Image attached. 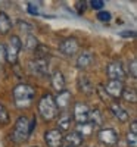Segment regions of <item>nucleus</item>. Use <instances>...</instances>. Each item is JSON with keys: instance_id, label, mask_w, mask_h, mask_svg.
Masks as SVG:
<instances>
[{"instance_id": "f257e3e1", "label": "nucleus", "mask_w": 137, "mask_h": 147, "mask_svg": "<svg viewBox=\"0 0 137 147\" xmlns=\"http://www.w3.org/2000/svg\"><path fill=\"white\" fill-rule=\"evenodd\" d=\"M12 97H14V102H15L16 107L25 109L34 100L35 88L30 84H18V85H15L14 91H12Z\"/></svg>"}, {"instance_id": "f03ea898", "label": "nucleus", "mask_w": 137, "mask_h": 147, "mask_svg": "<svg viewBox=\"0 0 137 147\" xmlns=\"http://www.w3.org/2000/svg\"><path fill=\"white\" fill-rule=\"evenodd\" d=\"M39 113L40 116L46 121V122H50L58 116V107L55 103V97L50 93H46L40 97L39 100Z\"/></svg>"}, {"instance_id": "7ed1b4c3", "label": "nucleus", "mask_w": 137, "mask_h": 147, "mask_svg": "<svg viewBox=\"0 0 137 147\" xmlns=\"http://www.w3.org/2000/svg\"><path fill=\"white\" fill-rule=\"evenodd\" d=\"M30 122L27 119V116H19L15 122L14 127V132H12V138H14L15 143H24L27 141L28 137L31 136L30 132Z\"/></svg>"}, {"instance_id": "20e7f679", "label": "nucleus", "mask_w": 137, "mask_h": 147, "mask_svg": "<svg viewBox=\"0 0 137 147\" xmlns=\"http://www.w3.org/2000/svg\"><path fill=\"white\" fill-rule=\"evenodd\" d=\"M6 49V60L9 63H16L18 62V57H19V53H21V49H22V41L18 35H12L9 41H7V46H5Z\"/></svg>"}, {"instance_id": "39448f33", "label": "nucleus", "mask_w": 137, "mask_h": 147, "mask_svg": "<svg viewBox=\"0 0 137 147\" xmlns=\"http://www.w3.org/2000/svg\"><path fill=\"white\" fill-rule=\"evenodd\" d=\"M58 49H59V52L64 56L72 57L74 55H77V52L80 50V43H78L77 38H74V37H66V38H64L59 43Z\"/></svg>"}, {"instance_id": "423d86ee", "label": "nucleus", "mask_w": 137, "mask_h": 147, "mask_svg": "<svg viewBox=\"0 0 137 147\" xmlns=\"http://www.w3.org/2000/svg\"><path fill=\"white\" fill-rule=\"evenodd\" d=\"M97 138L102 144H105L108 147H114L119 141V136L114 128H102L97 132Z\"/></svg>"}, {"instance_id": "0eeeda50", "label": "nucleus", "mask_w": 137, "mask_h": 147, "mask_svg": "<svg viewBox=\"0 0 137 147\" xmlns=\"http://www.w3.org/2000/svg\"><path fill=\"white\" fill-rule=\"evenodd\" d=\"M106 75L111 78V81H122L124 82V78H125V71H124V66L121 62L118 60H114L111 62L108 66H106Z\"/></svg>"}, {"instance_id": "6e6552de", "label": "nucleus", "mask_w": 137, "mask_h": 147, "mask_svg": "<svg viewBox=\"0 0 137 147\" xmlns=\"http://www.w3.org/2000/svg\"><path fill=\"white\" fill-rule=\"evenodd\" d=\"M89 113L90 109L87 106V103L84 102H77L74 105V112H72V119L77 122V124H85L89 122Z\"/></svg>"}, {"instance_id": "1a4fd4ad", "label": "nucleus", "mask_w": 137, "mask_h": 147, "mask_svg": "<svg viewBox=\"0 0 137 147\" xmlns=\"http://www.w3.org/2000/svg\"><path fill=\"white\" fill-rule=\"evenodd\" d=\"M44 141L47 144V147H62L64 143V134H62L58 128L49 129L44 132Z\"/></svg>"}, {"instance_id": "9d476101", "label": "nucleus", "mask_w": 137, "mask_h": 147, "mask_svg": "<svg viewBox=\"0 0 137 147\" xmlns=\"http://www.w3.org/2000/svg\"><path fill=\"white\" fill-rule=\"evenodd\" d=\"M30 71L33 75L37 77H46L49 75V62L47 59H34L33 62H30Z\"/></svg>"}, {"instance_id": "9b49d317", "label": "nucleus", "mask_w": 137, "mask_h": 147, "mask_svg": "<svg viewBox=\"0 0 137 147\" xmlns=\"http://www.w3.org/2000/svg\"><path fill=\"white\" fill-rule=\"evenodd\" d=\"M103 88L109 96V99H119L125 87H124L122 81H109L108 84H103Z\"/></svg>"}, {"instance_id": "f8f14e48", "label": "nucleus", "mask_w": 137, "mask_h": 147, "mask_svg": "<svg viewBox=\"0 0 137 147\" xmlns=\"http://www.w3.org/2000/svg\"><path fill=\"white\" fill-rule=\"evenodd\" d=\"M71 97H72V94L68 90L58 93V96L55 97V103H56L58 110H60V112H68L69 105H71Z\"/></svg>"}, {"instance_id": "ddd939ff", "label": "nucleus", "mask_w": 137, "mask_h": 147, "mask_svg": "<svg viewBox=\"0 0 137 147\" xmlns=\"http://www.w3.org/2000/svg\"><path fill=\"white\" fill-rule=\"evenodd\" d=\"M64 141L68 147H80L84 141V137L80 136L77 131H68L66 136H64Z\"/></svg>"}, {"instance_id": "4468645a", "label": "nucleus", "mask_w": 137, "mask_h": 147, "mask_svg": "<svg viewBox=\"0 0 137 147\" xmlns=\"http://www.w3.org/2000/svg\"><path fill=\"white\" fill-rule=\"evenodd\" d=\"M72 115L69 112H62L58 118V129L62 131H69L71 129V124H72Z\"/></svg>"}, {"instance_id": "2eb2a0df", "label": "nucleus", "mask_w": 137, "mask_h": 147, "mask_svg": "<svg viewBox=\"0 0 137 147\" xmlns=\"http://www.w3.org/2000/svg\"><path fill=\"white\" fill-rule=\"evenodd\" d=\"M93 60H94L93 53L89 52V50H84V52L78 56V59H77V68H78V69H87V68L93 63Z\"/></svg>"}, {"instance_id": "dca6fc26", "label": "nucleus", "mask_w": 137, "mask_h": 147, "mask_svg": "<svg viewBox=\"0 0 137 147\" xmlns=\"http://www.w3.org/2000/svg\"><path fill=\"white\" fill-rule=\"evenodd\" d=\"M65 77H64V74H62V71H55L52 74V85H53V88L60 93V91H64L65 90Z\"/></svg>"}, {"instance_id": "f3484780", "label": "nucleus", "mask_w": 137, "mask_h": 147, "mask_svg": "<svg viewBox=\"0 0 137 147\" xmlns=\"http://www.w3.org/2000/svg\"><path fill=\"white\" fill-rule=\"evenodd\" d=\"M111 112L114 113V116L118 119V121H121V122H125V121H128V118H130V115H128V112L125 109H124L119 103H111Z\"/></svg>"}, {"instance_id": "a211bd4d", "label": "nucleus", "mask_w": 137, "mask_h": 147, "mask_svg": "<svg viewBox=\"0 0 137 147\" xmlns=\"http://www.w3.org/2000/svg\"><path fill=\"white\" fill-rule=\"evenodd\" d=\"M12 30V21L10 18L5 13V12H0V34H7Z\"/></svg>"}, {"instance_id": "6ab92c4d", "label": "nucleus", "mask_w": 137, "mask_h": 147, "mask_svg": "<svg viewBox=\"0 0 137 147\" xmlns=\"http://www.w3.org/2000/svg\"><path fill=\"white\" fill-rule=\"evenodd\" d=\"M89 122L96 128V127H100L103 124V118H102V112L99 109H93L90 110L89 113Z\"/></svg>"}, {"instance_id": "aec40b11", "label": "nucleus", "mask_w": 137, "mask_h": 147, "mask_svg": "<svg viewBox=\"0 0 137 147\" xmlns=\"http://www.w3.org/2000/svg\"><path fill=\"white\" fill-rule=\"evenodd\" d=\"M78 85H80V90L84 93V94H92L94 87H93V84L90 82L89 78H85V77H80L78 78Z\"/></svg>"}, {"instance_id": "412c9836", "label": "nucleus", "mask_w": 137, "mask_h": 147, "mask_svg": "<svg viewBox=\"0 0 137 147\" xmlns=\"http://www.w3.org/2000/svg\"><path fill=\"white\" fill-rule=\"evenodd\" d=\"M75 131L80 134V136H83V137H89V136H92V134H93L94 127L90 124V122H85V124H78Z\"/></svg>"}, {"instance_id": "4be33fe9", "label": "nucleus", "mask_w": 137, "mask_h": 147, "mask_svg": "<svg viewBox=\"0 0 137 147\" xmlns=\"http://www.w3.org/2000/svg\"><path fill=\"white\" fill-rule=\"evenodd\" d=\"M121 97L125 102H128V103H136L137 102V93H136L134 88H124Z\"/></svg>"}, {"instance_id": "5701e85b", "label": "nucleus", "mask_w": 137, "mask_h": 147, "mask_svg": "<svg viewBox=\"0 0 137 147\" xmlns=\"http://www.w3.org/2000/svg\"><path fill=\"white\" fill-rule=\"evenodd\" d=\"M10 121V116H9V112L7 109L5 107V105L0 102V125H7Z\"/></svg>"}, {"instance_id": "b1692460", "label": "nucleus", "mask_w": 137, "mask_h": 147, "mask_svg": "<svg viewBox=\"0 0 137 147\" xmlns=\"http://www.w3.org/2000/svg\"><path fill=\"white\" fill-rule=\"evenodd\" d=\"M34 53H35V57L37 59H47V56H49V47L39 44V46L35 47Z\"/></svg>"}, {"instance_id": "393cba45", "label": "nucleus", "mask_w": 137, "mask_h": 147, "mask_svg": "<svg viewBox=\"0 0 137 147\" xmlns=\"http://www.w3.org/2000/svg\"><path fill=\"white\" fill-rule=\"evenodd\" d=\"M37 46H39L37 40L34 38L33 35H28V37H27V41H25V49H27V50H35Z\"/></svg>"}, {"instance_id": "a878e982", "label": "nucleus", "mask_w": 137, "mask_h": 147, "mask_svg": "<svg viewBox=\"0 0 137 147\" xmlns=\"http://www.w3.org/2000/svg\"><path fill=\"white\" fill-rule=\"evenodd\" d=\"M127 141H128V146L130 147H137V134L134 132H127Z\"/></svg>"}, {"instance_id": "bb28decb", "label": "nucleus", "mask_w": 137, "mask_h": 147, "mask_svg": "<svg viewBox=\"0 0 137 147\" xmlns=\"http://www.w3.org/2000/svg\"><path fill=\"white\" fill-rule=\"evenodd\" d=\"M111 18H112V15L109 13V12L106 10H102V12H99L97 13V19L99 21H102V22H108V21H111Z\"/></svg>"}, {"instance_id": "cd10ccee", "label": "nucleus", "mask_w": 137, "mask_h": 147, "mask_svg": "<svg viewBox=\"0 0 137 147\" xmlns=\"http://www.w3.org/2000/svg\"><path fill=\"white\" fill-rule=\"evenodd\" d=\"M128 72H130V75H131L133 78L137 77V62H136V60H131L130 68H128Z\"/></svg>"}, {"instance_id": "c85d7f7f", "label": "nucleus", "mask_w": 137, "mask_h": 147, "mask_svg": "<svg viewBox=\"0 0 137 147\" xmlns=\"http://www.w3.org/2000/svg\"><path fill=\"white\" fill-rule=\"evenodd\" d=\"M6 62V49H5V44L0 43V66Z\"/></svg>"}, {"instance_id": "c756f323", "label": "nucleus", "mask_w": 137, "mask_h": 147, "mask_svg": "<svg viewBox=\"0 0 137 147\" xmlns=\"http://www.w3.org/2000/svg\"><path fill=\"white\" fill-rule=\"evenodd\" d=\"M97 93L100 94V97H102V100H109V96L106 94V91H105V88H103V84H99V87H97Z\"/></svg>"}, {"instance_id": "7c9ffc66", "label": "nucleus", "mask_w": 137, "mask_h": 147, "mask_svg": "<svg viewBox=\"0 0 137 147\" xmlns=\"http://www.w3.org/2000/svg\"><path fill=\"white\" fill-rule=\"evenodd\" d=\"M19 25H21V30L22 31H33V25L31 24H28V22H25V21H19Z\"/></svg>"}, {"instance_id": "2f4dec72", "label": "nucleus", "mask_w": 137, "mask_h": 147, "mask_svg": "<svg viewBox=\"0 0 137 147\" xmlns=\"http://www.w3.org/2000/svg\"><path fill=\"white\" fill-rule=\"evenodd\" d=\"M92 3V7L93 9H102L103 6H105V2H103V0H93V2H90Z\"/></svg>"}, {"instance_id": "473e14b6", "label": "nucleus", "mask_w": 137, "mask_h": 147, "mask_svg": "<svg viewBox=\"0 0 137 147\" xmlns=\"http://www.w3.org/2000/svg\"><path fill=\"white\" fill-rule=\"evenodd\" d=\"M28 10L31 12V13H34V15H39V9H37V5H34L33 2L28 3Z\"/></svg>"}, {"instance_id": "72a5a7b5", "label": "nucleus", "mask_w": 137, "mask_h": 147, "mask_svg": "<svg viewBox=\"0 0 137 147\" xmlns=\"http://www.w3.org/2000/svg\"><path fill=\"white\" fill-rule=\"evenodd\" d=\"M130 132H134V134H137V122H136V121H133V122H131Z\"/></svg>"}, {"instance_id": "f704fd0d", "label": "nucleus", "mask_w": 137, "mask_h": 147, "mask_svg": "<svg viewBox=\"0 0 137 147\" xmlns=\"http://www.w3.org/2000/svg\"><path fill=\"white\" fill-rule=\"evenodd\" d=\"M66 147H68V146H66Z\"/></svg>"}]
</instances>
